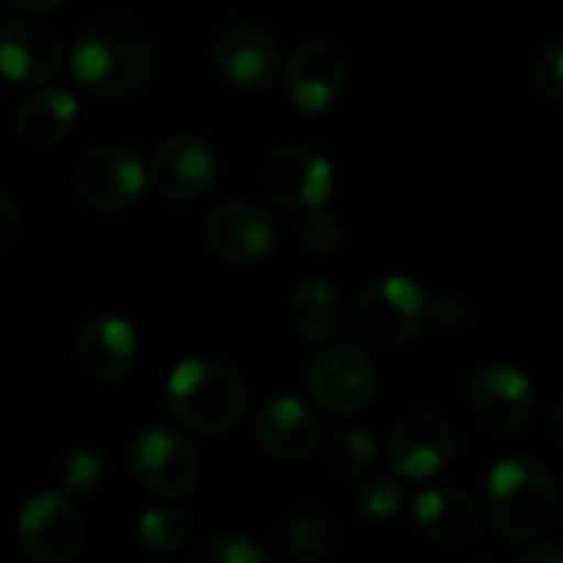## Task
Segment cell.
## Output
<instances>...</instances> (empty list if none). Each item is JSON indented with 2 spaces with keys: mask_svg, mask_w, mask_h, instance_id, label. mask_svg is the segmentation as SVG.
I'll return each mask as SVG.
<instances>
[{
  "mask_svg": "<svg viewBox=\"0 0 563 563\" xmlns=\"http://www.w3.org/2000/svg\"><path fill=\"white\" fill-rule=\"evenodd\" d=\"M155 66L148 33L129 16H99L73 43L69 69L96 99H122L142 89Z\"/></svg>",
  "mask_w": 563,
  "mask_h": 563,
  "instance_id": "obj_1",
  "label": "cell"
},
{
  "mask_svg": "<svg viewBox=\"0 0 563 563\" xmlns=\"http://www.w3.org/2000/svg\"><path fill=\"white\" fill-rule=\"evenodd\" d=\"M488 511L498 534L508 544H531L544 538L561 511V492L554 475L528 459H505L488 478Z\"/></svg>",
  "mask_w": 563,
  "mask_h": 563,
  "instance_id": "obj_2",
  "label": "cell"
},
{
  "mask_svg": "<svg viewBox=\"0 0 563 563\" xmlns=\"http://www.w3.org/2000/svg\"><path fill=\"white\" fill-rule=\"evenodd\" d=\"M168 409L185 429L221 435L241 422L247 409V389L234 369L214 360H188L168 376Z\"/></svg>",
  "mask_w": 563,
  "mask_h": 563,
  "instance_id": "obj_3",
  "label": "cell"
},
{
  "mask_svg": "<svg viewBox=\"0 0 563 563\" xmlns=\"http://www.w3.org/2000/svg\"><path fill=\"white\" fill-rule=\"evenodd\" d=\"M426 297L409 277H383L369 284L356 303V330L366 343L396 350L409 343L426 320Z\"/></svg>",
  "mask_w": 563,
  "mask_h": 563,
  "instance_id": "obj_4",
  "label": "cell"
},
{
  "mask_svg": "<svg viewBox=\"0 0 563 563\" xmlns=\"http://www.w3.org/2000/svg\"><path fill=\"white\" fill-rule=\"evenodd\" d=\"M145 181L148 172L122 145H96L73 165V191L96 211H119L132 205Z\"/></svg>",
  "mask_w": 563,
  "mask_h": 563,
  "instance_id": "obj_5",
  "label": "cell"
},
{
  "mask_svg": "<svg viewBox=\"0 0 563 563\" xmlns=\"http://www.w3.org/2000/svg\"><path fill=\"white\" fill-rule=\"evenodd\" d=\"M211 63L228 86L261 92L280 73V46L257 23H228L211 43Z\"/></svg>",
  "mask_w": 563,
  "mask_h": 563,
  "instance_id": "obj_6",
  "label": "cell"
},
{
  "mask_svg": "<svg viewBox=\"0 0 563 563\" xmlns=\"http://www.w3.org/2000/svg\"><path fill=\"white\" fill-rule=\"evenodd\" d=\"M261 181H264V191L277 205H284L290 211H310L330 198L333 168L317 148L287 142L267 155V162L261 168Z\"/></svg>",
  "mask_w": 563,
  "mask_h": 563,
  "instance_id": "obj_7",
  "label": "cell"
},
{
  "mask_svg": "<svg viewBox=\"0 0 563 563\" xmlns=\"http://www.w3.org/2000/svg\"><path fill=\"white\" fill-rule=\"evenodd\" d=\"M16 538L33 563H69L86 541L79 511L63 495H36L16 521Z\"/></svg>",
  "mask_w": 563,
  "mask_h": 563,
  "instance_id": "obj_8",
  "label": "cell"
},
{
  "mask_svg": "<svg viewBox=\"0 0 563 563\" xmlns=\"http://www.w3.org/2000/svg\"><path fill=\"white\" fill-rule=\"evenodd\" d=\"M132 475L158 498H185L198 485V455L191 442L172 429H145L132 442Z\"/></svg>",
  "mask_w": 563,
  "mask_h": 563,
  "instance_id": "obj_9",
  "label": "cell"
},
{
  "mask_svg": "<svg viewBox=\"0 0 563 563\" xmlns=\"http://www.w3.org/2000/svg\"><path fill=\"white\" fill-rule=\"evenodd\" d=\"M455 452V429L432 412L406 416L386 439V462L402 478H432L452 465Z\"/></svg>",
  "mask_w": 563,
  "mask_h": 563,
  "instance_id": "obj_10",
  "label": "cell"
},
{
  "mask_svg": "<svg viewBox=\"0 0 563 563\" xmlns=\"http://www.w3.org/2000/svg\"><path fill=\"white\" fill-rule=\"evenodd\" d=\"M307 389L327 412L353 416L369 406L376 393V373L356 346H333L310 363Z\"/></svg>",
  "mask_w": 563,
  "mask_h": 563,
  "instance_id": "obj_11",
  "label": "cell"
},
{
  "mask_svg": "<svg viewBox=\"0 0 563 563\" xmlns=\"http://www.w3.org/2000/svg\"><path fill=\"white\" fill-rule=\"evenodd\" d=\"M468 402L495 435H518L531 422L534 389L515 366H485L468 379Z\"/></svg>",
  "mask_w": 563,
  "mask_h": 563,
  "instance_id": "obj_12",
  "label": "cell"
},
{
  "mask_svg": "<svg viewBox=\"0 0 563 563\" xmlns=\"http://www.w3.org/2000/svg\"><path fill=\"white\" fill-rule=\"evenodd\" d=\"M214 178H218V158L211 145L195 135L165 139L148 162V181L168 201H195L205 191H211Z\"/></svg>",
  "mask_w": 563,
  "mask_h": 563,
  "instance_id": "obj_13",
  "label": "cell"
},
{
  "mask_svg": "<svg viewBox=\"0 0 563 563\" xmlns=\"http://www.w3.org/2000/svg\"><path fill=\"white\" fill-rule=\"evenodd\" d=\"M63 66L59 33L40 20L20 16L0 26V76L16 86H43Z\"/></svg>",
  "mask_w": 563,
  "mask_h": 563,
  "instance_id": "obj_14",
  "label": "cell"
},
{
  "mask_svg": "<svg viewBox=\"0 0 563 563\" xmlns=\"http://www.w3.org/2000/svg\"><path fill=\"white\" fill-rule=\"evenodd\" d=\"M254 439L277 462H303L320 449L323 422L307 402L294 396H280L257 412Z\"/></svg>",
  "mask_w": 563,
  "mask_h": 563,
  "instance_id": "obj_15",
  "label": "cell"
},
{
  "mask_svg": "<svg viewBox=\"0 0 563 563\" xmlns=\"http://www.w3.org/2000/svg\"><path fill=\"white\" fill-rule=\"evenodd\" d=\"M346 82V63L336 46L323 40H307L300 43L290 59H287V92L297 109L320 115L327 112Z\"/></svg>",
  "mask_w": 563,
  "mask_h": 563,
  "instance_id": "obj_16",
  "label": "cell"
},
{
  "mask_svg": "<svg viewBox=\"0 0 563 563\" xmlns=\"http://www.w3.org/2000/svg\"><path fill=\"white\" fill-rule=\"evenodd\" d=\"M208 247L234 264L267 257L277 244L274 221L251 201H224L205 221Z\"/></svg>",
  "mask_w": 563,
  "mask_h": 563,
  "instance_id": "obj_17",
  "label": "cell"
},
{
  "mask_svg": "<svg viewBox=\"0 0 563 563\" xmlns=\"http://www.w3.org/2000/svg\"><path fill=\"white\" fill-rule=\"evenodd\" d=\"M76 363L82 366L86 376L99 383H115L122 379L132 363H135V330L132 323L119 317H92L79 333H76Z\"/></svg>",
  "mask_w": 563,
  "mask_h": 563,
  "instance_id": "obj_18",
  "label": "cell"
},
{
  "mask_svg": "<svg viewBox=\"0 0 563 563\" xmlns=\"http://www.w3.org/2000/svg\"><path fill=\"white\" fill-rule=\"evenodd\" d=\"M416 521L422 531L445 548H462L478 534V505L459 488H432L416 498Z\"/></svg>",
  "mask_w": 563,
  "mask_h": 563,
  "instance_id": "obj_19",
  "label": "cell"
},
{
  "mask_svg": "<svg viewBox=\"0 0 563 563\" xmlns=\"http://www.w3.org/2000/svg\"><path fill=\"white\" fill-rule=\"evenodd\" d=\"M76 96L69 89H36L16 109V132L36 148L59 145L76 125Z\"/></svg>",
  "mask_w": 563,
  "mask_h": 563,
  "instance_id": "obj_20",
  "label": "cell"
},
{
  "mask_svg": "<svg viewBox=\"0 0 563 563\" xmlns=\"http://www.w3.org/2000/svg\"><path fill=\"white\" fill-rule=\"evenodd\" d=\"M343 317V300L333 284L327 280H303L290 294V320L300 336L307 340H327Z\"/></svg>",
  "mask_w": 563,
  "mask_h": 563,
  "instance_id": "obj_21",
  "label": "cell"
},
{
  "mask_svg": "<svg viewBox=\"0 0 563 563\" xmlns=\"http://www.w3.org/2000/svg\"><path fill=\"white\" fill-rule=\"evenodd\" d=\"M327 455V468L343 475V478H353L360 472H366L376 459V442L366 429H340L333 432V439L327 442L323 449Z\"/></svg>",
  "mask_w": 563,
  "mask_h": 563,
  "instance_id": "obj_22",
  "label": "cell"
},
{
  "mask_svg": "<svg viewBox=\"0 0 563 563\" xmlns=\"http://www.w3.org/2000/svg\"><path fill=\"white\" fill-rule=\"evenodd\" d=\"M135 534L148 554H175L188 538V518L178 508H152L139 518Z\"/></svg>",
  "mask_w": 563,
  "mask_h": 563,
  "instance_id": "obj_23",
  "label": "cell"
},
{
  "mask_svg": "<svg viewBox=\"0 0 563 563\" xmlns=\"http://www.w3.org/2000/svg\"><path fill=\"white\" fill-rule=\"evenodd\" d=\"M280 548L290 558H323L333 548V528L323 518H317V515H297L284 528Z\"/></svg>",
  "mask_w": 563,
  "mask_h": 563,
  "instance_id": "obj_24",
  "label": "cell"
},
{
  "mask_svg": "<svg viewBox=\"0 0 563 563\" xmlns=\"http://www.w3.org/2000/svg\"><path fill=\"white\" fill-rule=\"evenodd\" d=\"M402 508V488L393 478H366L356 488V511L366 521H389Z\"/></svg>",
  "mask_w": 563,
  "mask_h": 563,
  "instance_id": "obj_25",
  "label": "cell"
},
{
  "mask_svg": "<svg viewBox=\"0 0 563 563\" xmlns=\"http://www.w3.org/2000/svg\"><path fill=\"white\" fill-rule=\"evenodd\" d=\"M267 554L244 534H214L195 548V563H264Z\"/></svg>",
  "mask_w": 563,
  "mask_h": 563,
  "instance_id": "obj_26",
  "label": "cell"
},
{
  "mask_svg": "<svg viewBox=\"0 0 563 563\" xmlns=\"http://www.w3.org/2000/svg\"><path fill=\"white\" fill-rule=\"evenodd\" d=\"M99 475H102L99 459H96L92 452H82V449L63 455V462H59V468H56V482H59V488H63L66 495L92 492L96 482H99Z\"/></svg>",
  "mask_w": 563,
  "mask_h": 563,
  "instance_id": "obj_27",
  "label": "cell"
},
{
  "mask_svg": "<svg viewBox=\"0 0 563 563\" xmlns=\"http://www.w3.org/2000/svg\"><path fill=\"white\" fill-rule=\"evenodd\" d=\"M297 234H300L303 247L313 251V254H330V251H336L340 241H343L340 221H336L333 214H327V211H317V208H310V214L300 221Z\"/></svg>",
  "mask_w": 563,
  "mask_h": 563,
  "instance_id": "obj_28",
  "label": "cell"
},
{
  "mask_svg": "<svg viewBox=\"0 0 563 563\" xmlns=\"http://www.w3.org/2000/svg\"><path fill=\"white\" fill-rule=\"evenodd\" d=\"M534 89L544 102H563V40L551 43L534 63Z\"/></svg>",
  "mask_w": 563,
  "mask_h": 563,
  "instance_id": "obj_29",
  "label": "cell"
},
{
  "mask_svg": "<svg viewBox=\"0 0 563 563\" xmlns=\"http://www.w3.org/2000/svg\"><path fill=\"white\" fill-rule=\"evenodd\" d=\"M429 317H432V323H435L442 333H452V330H462V327L468 323V303H465V297L442 294V297L432 300Z\"/></svg>",
  "mask_w": 563,
  "mask_h": 563,
  "instance_id": "obj_30",
  "label": "cell"
},
{
  "mask_svg": "<svg viewBox=\"0 0 563 563\" xmlns=\"http://www.w3.org/2000/svg\"><path fill=\"white\" fill-rule=\"evenodd\" d=\"M20 208H16V201L7 195V191H0V247H7L16 234H20Z\"/></svg>",
  "mask_w": 563,
  "mask_h": 563,
  "instance_id": "obj_31",
  "label": "cell"
},
{
  "mask_svg": "<svg viewBox=\"0 0 563 563\" xmlns=\"http://www.w3.org/2000/svg\"><path fill=\"white\" fill-rule=\"evenodd\" d=\"M521 563H563V544L554 541H534L531 548H521Z\"/></svg>",
  "mask_w": 563,
  "mask_h": 563,
  "instance_id": "obj_32",
  "label": "cell"
},
{
  "mask_svg": "<svg viewBox=\"0 0 563 563\" xmlns=\"http://www.w3.org/2000/svg\"><path fill=\"white\" fill-rule=\"evenodd\" d=\"M7 3L10 10H23V13H46V10H56L63 0H0Z\"/></svg>",
  "mask_w": 563,
  "mask_h": 563,
  "instance_id": "obj_33",
  "label": "cell"
},
{
  "mask_svg": "<svg viewBox=\"0 0 563 563\" xmlns=\"http://www.w3.org/2000/svg\"><path fill=\"white\" fill-rule=\"evenodd\" d=\"M551 432H554V439L563 445V399L554 406V412H551Z\"/></svg>",
  "mask_w": 563,
  "mask_h": 563,
  "instance_id": "obj_34",
  "label": "cell"
}]
</instances>
